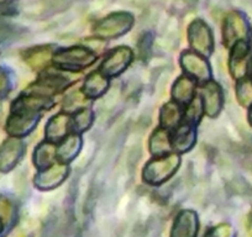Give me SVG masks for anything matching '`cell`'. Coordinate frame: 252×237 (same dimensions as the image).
<instances>
[{"mask_svg":"<svg viewBox=\"0 0 252 237\" xmlns=\"http://www.w3.org/2000/svg\"><path fill=\"white\" fill-rule=\"evenodd\" d=\"M182 66H183L184 71L193 78H197L198 81H209V66L204 58L199 57L197 53L192 52V51L184 52L182 55Z\"/></svg>","mask_w":252,"mask_h":237,"instance_id":"7c38bea8","label":"cell"},{"mask_svg":"<svg viewBox=\"0 0 252 237\" xmlns=\"http://www.w3.org/2000/svg\"><path fill=\"white\" fill-rule=\"evenodd\" d=\"M38 114L35 111L25 110L20 108H13L10 118L6 124V130L15 137L28 135L33 130L38 122Z\"/></svg>","mask_w":252,"mask_h":237,"instance_id":"5b68a950","label":"cell"},{"mask_svg":"<svg viewBox=\"0 0 252 237\" xmlns=\"http://www.w3.org/2000/svg\"><path fill=\"white\" fill-rule=\"evenodd\" d=\"M81 146L82 141L81 137H79L78 135L68 136L62 144H61L58 149H56V157H57L61 162H63V163H67V162L72 161V159L78 154Z\"/></svg>","mask_w":252,"mask_h":237,"instance_id":"e0dca14e","label":"cell"},{"mask_svg":"<svg viewBox=\"0 0 252 237\" xmlns=\"http://www.w3.org/2000/svg\"><path fill=\"white\" fill-rule=\"evenodd\" d=\"M13 216V205L5 198H0V220L3 224H8Z\"/></svg>","mask_w":252,"mask_h":237,"instance_id":"4316f807","label":"cell"},{"mask_svg":"<svg viewBox=\"0 0 252 237\" xmlns=\"http://www.w3.org/2000/svg\"><path fill=\"white\" fill-rule=\"evenodd\" d=\"M198 217L192 210H183L177 215L171 231V237H197Z\"/></svg>","mask_w":252,"mask_h":237,"instance_id":"8fae6325","label":"cell"},{"mask_svg":"<svg viewBox=\"0 0 252 237\" xmlns=\"http://www.w3.org/2000/svg\"><path fill=\"white\" fill-rule=\"evenodd\" d=\"M250 36L249 24L239 11H232L224 21V43L226 47H231L239 41H247Z\"/></svg>","mask_w":252,"mask_h":237,"instance_id":"277c9868","label":"cell"},{"mask_svg":"<svg viewBox=\"0 0 252 237\" xmlns=\"http://www.w3.org/2000/svg\"><path fill=\"white\" fill-rule=\"evenodd\" d=\"M237 100L245 108L252 106V81L247 78L239 79L236 86Z\"/></svg>","mask_w":252,"mask_h":237,"instance_id":"603a6c76","label":"cell"},{"mask_svg":"<svg viewBox=\"0 0 252 237\" xmlns=\"http://www.w3.org/2000/svg\"><path fill=\"white\" fill-rule=\"evenodd\" d=\"M87 104V100L84 99V96L82 95L78 91H74V93L69 94L66 98L64 101V109L66 110H79V109H84L83 106Z\"/></svg>","mask_w":252,"mask_h":237,"instance_id":"d4e9b609","label":"cell"},{"mask_svg":"<svg viewBox=\"0 0 252 237\" xmlns=\"http://www.w3.org/2000/svg\"><path fill=\"white\" fill-rule=\"evenodd\" d=\"M56 156V147L52 144L43 142L35 151V164L40 169H45L53 162Z\"/></svg>","mask_w":252,"mask_h":237,"instance_id":"44dd1931","label":"cell"},{"mask_svg":"<svg viewBox=\"0 0 252 237\" xmlns=\"http://www.w3.org/2000/svg\"><path fill=\"white\" fill-rule=\"evenodd\" d=\"M92 121H93V113L87 108L81 109V110L77 113V115L74 116V130L78 132L86 131V130H88V127L92 125Z\"/></svg>","mask_w":252,"mask_h":237,"instance_id":"cb8c5ba5","label":"cell"},{"mask_svg":"<svg viewBox=\"0 0 252 237\" xmlns=\"http://www.w3.org/2000/svg\"><path fill=\"white\" fill-rule=\"evenodd\" d=\"M95 61V55L91 50L83 47H72L61 50L53 56V62L61 69L81 71L89 67Z\"/></svg>","mask_w":252,"mask_h":237,"instance_id":"6da1fadb","label":"cell"},{"mask_svg":"<svg viewBox=\"0 0 252 237\" xmlns=\"http://www.w3.org/2000/svg\"><path fill=\"white\" fill-rule=\"evenodd\" d=\"M51 46H40V47L31 48L26 51L24 58H25L26 63L33 69H41L48 63L52 56V50Z\"/></svg>","mask_w":252,"mask_h":237,"instance_id":"9a60e30c","label":"cell"},{"mask_svg":"<svg viewBox=\"0 0 252 237\" xmlns=\"http://www.w3.org/2000/svg\"><path fill=\"white\" fill-rule=\"evenodd\" d=\"M189 42L195 51L209 56L214 48V41L210 29L203 20H194L189 26Z\"/></svg>","mask_w":252,"mask_h":237,"instance_id":"8992f818","label":"cell"},{"mask_svg":"<svg viewBox=\"0 0 252 237\" xmlns=\"http://www.w3.org/2000/svg\"><path fill=\"white\" fill-rule=\"evenodd\" d=\"M14 237H24V235L20 234V232H16L15 236H14Z\"/></svg>","mask_w":252,"mask_h":237,"instance_id":"d6a6232c","label":"cell"},{"mask_svg":"<svg viewBox=\"0 0 252 237\" xmlns=\"http://www.w3.org/2000/svg\"><path fill=\"white\" fill-rule=\"evenodd\" d=\"M232 229L230 225L227 224H221L218 225L217 227H213L205 237H231Z\"/></svg>","mask_w":252,"mask_h":237,"instance_id":"83f0119b","label":"cell"},{"mask_svg":"<svg viewBox=\"0 0 252 237\" xmlns=\"http://www.w3.org/2000/svg\"><path fill=\"white\" fill-rule=\"evenodd\" d=\"M179 166V157L171 154L168 157H158L146 164L144 169V179L149 184L159 185L173 176Z\"/></svg>","mask_w":252,"mask_h":237,"instance_id":"7a4b0ae2","label":"cell"},{"mask_svg":"<svg viewBox=\"0 0 252 237\" xmlns=\"http://www.w3.org/2000/svg\"><path fill=\"white\" fill-rule=\"evenodd\" d=\"M200 114H202V104L199 100L192 101V104L189 105L188 110H187V120H188L189 124H194L199 120Z\"/></svg>","mask_w":252,"mask_h":237,"instance_id":"484cf974","label":"cell"},{"mask_svg":"<svg viewBox=\"0 0 252 237\" xmlns=\"http://www.w3.org/2000/svg\"><path fill=\"white\" fill-rule=\"evenodd\" d=\"M134 18L127 13H115L99 21L94 33L100 38H114L124 35L131 29Z\"/></svg>","mask_w":252,"mask_h":237,"instance_id":"3957f363","label":"cell"},{"mask_svg":"<svg viewBox=\"0 0 252 237\" xmlns=\"http://www.w3.org/2000/svg\"><path fill=\"white\" fill-rule=\"evenodd\" d=\"M195 82L188 77H181L173 87V98L178 103L188 104L193 99Z\"/></svg>","mask_w":252,"mask_h":237,"instance_id":"d6986e66","label":"cell"},{"mask_svg":"<svg viewBox=\"0 0 252 237\" xmlns=\"http://www.w3.org/2000/svg\"><path fill=\"white\" fill-rule=\"evenodd\" d=\"M106 88H108L106 77L101 72H94L84 83V94L87 98H98L105 93Z\"/></svg>","mask_w":252,"mask_h":237,"instance_id":"ac0fdd59","label":"cell"},{"mask_svg":"<svg viewBox=\"0 0 252 237\" xmlns=\"http://www.w3.org/2000/svg\"><path fill=\"white\" fill-rule=\"evenodd\" d=\"M195 144V131L190 124H186L177 129L173 137V146L178 152H186Z\"/></svg>","mask_w":252,"mask_h":237,"instance_id":"2e32d148","label":"cell"},{"mask_svg":"<svg viewBox=\"0 0 252 237\" xmlns=\"http://www.w3.org/2000/svg\"><path fill=\"white\" fill-rule=\"evenodd\" d=\"M24 153V144L16 137L4 141L0 147V171L8 172L18 164Z\"/></svg>","mask_w":252,"mask_h":237,"instance_id":"30bf717a","label":"cell"},{"mask_svg":"<svg viewBox=\"0 0 252 237\" xmlns=\"http://www.w3.org/2000/svg\"><path fill=\"white\" fill-rule=\"evenodd\" d=\"M249 230L252 232V212L249 216Z\"/></svg>","mask_w":252,"mask_h":237,"instance_id":"f546056e","label":"cell"},{"mask_svg":"<svg viewBox=\"0 0 252 237\" xmlns=\"http://www.w3.org/2000/svg\"><path fill=\"white\" fill-rule=\"evenodd\" d=\"M249 69H250V73H251V77H252V59L250 61V63H249Z\"/></svg>","mask_w":252,"mask_h":237,"instance_id":"1f68e13d","label":"cell"},{"mask_svg":"<svg viewBox=\"0 0 252 237\" xmlns=\"http://www.w3.org/2000/svg\"><path fill=\"white\" fill-rule=\"evenodd\" d=\"M132 59V52L127 47H118L111 51L101 63L100 72L105 77L119 76L125 71Z\"/></svg>","mask_w":252,"mask_h":237,"instance_id":"52a82bcc","label":"cell"},{"mask_svg":"<svg viewBox=\"0 0 252 237\" xmlns=\"http://www.w3.org/2000/svg\"><path fill=\"white\" fill-rule=\"evenodd\" d=\"M69 118L66 114H58L53 116L46 126V136L50 141H58L67 135Z\"/></svg>","mask_w":252,"mask_h":237,"instance_id":"5bb4252c","label":"cell"},{"mask_svg":"<svg viewBox=\"0 0 252 237\" xmlns=\"http://www.w3.org/2000/svg\"><path fill=\"white\" fill-rule=\"evenodd\" d=\"M9 79L5 72L0 71V95L9 90Z\"/></svg>","mask_w":252,"mask_h":237,"instance_id":"f1b7e54d","label":"cell"},{"mask_svg":"<svg viewBox=\"0 0 252 237\" xmlns=\"http://www.w3.org/2000/svg\"><path fill=\"white\" fill-rule=\"evenodd\" d=\"M249 118H250V124H251V126H252V106H251V110H250Z\"/></svg>","mask_w":252,"mask_h":237,"instance_id":"4dcf8cb0","label":"cell"},{"mask_svg":"<svg viewBox=\"0 0 252 237\" xmlns=\"http://www.w3.org/2000/svg\"><path fill=\"white\" fill-rule=\"evenodd\" d=\"M203 106L207 115L217 116L222 106V91L221 88L214 82H209L202 88Z\"/></svg>","mask_w":252,"mask_h":237,"instance_id":"4fadbf2b","label":"cell"},{"mask_svg":"<svg viewBox=\"0 0 252 237\" xmlns=\"http://www.w3.org/2000/svg\"><path fill=\"white\" fill-rule=\"evenodd\" d=\"M67 174H68V167L64 164H55L52 167L41 169L40 173L36 176L35 184L38 189H53L66 179Z\"/></svg>","mask_w":252,"mask_h":237,"instance_id":"9c48e42d","label":"cell"},{"mask_svg":"<svg viewBox=\"0 0 252 237\" xmlns=\"http://www.w3.org/2000/svg\"><path fill=\"white\" fill-rule=\"evenodd\" d=\"M1 230H3V221L0 220V232H1Z\"/></svg>","mask_w":252,"mask_h":237,"instance_id":"836d02e7","label":"cell"},{"mask_svg":"<svg viewBox=\"0 0 252 237\" xmlns=\"http://www.w3.org/2000/svg\"><path fill=\"white\" fill-rule=\"evenodd\" d=\"M150 149L155 156H163L171 149L168 134L164 129H159L152 135L150 141Z\"/></svg>","mask_w":252,"mask_h":237,"instance_id":"ffe728a7","label":"cell"},{"mask_svg":"<svg viewBox=\"0 0 252 237\" xmlns=\"http://www.w3.org/2000/svg\"><path fill=\"white\" fill-rule=\"evenodd\" d=\"M250 63V47L247 41H239L232 46L230 55V72L235 79L245 78Z\"/></svg>","mask_w":252,"mask_h":237,"instance_id":"ba28073f","label":"cell"},{"mask_svg":"<svg viewBox=\"0 0 252 237\" xmlns=\"http://www.w3.org/2000/svg\"><path fill=\"white\" fill-rule=\"evenodd\" d=\"M181 108L176 103H168L162 108L161 124L164 129H173L181 120Z\"/></svg>","mask_w":252,"mask_h":237,"instance_id":"7402d4cb","label":"cell"}]
</instances>
